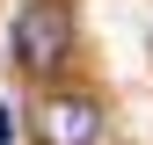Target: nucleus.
<instances>
[{
    "instance_id": "1",
    "label": "nucleus",
    "mask_w": 153,
    "mask_h": 145,
    "mask_svg": "<svg viewBox=\"0 0 153 145\" xmlns=\"http://www.w3.org/2000/svg\"><path fill=\"white\" fill-rule=\"evenodd\" d=\"M7 51H15L22 72H59L73 58V15H66V0H22Z\"/></svg>"
},
{
    "instance_id": "2",
    "label": "nucleus",
    "mask_w": 153,
    "mask_h": 145,
    "mask_svg": "<svg viewBox=\"0 0 153 145\" xmlns=\"http://www.w3.org/2000/svg\"><path fill=\"white\" fill-rule=\"evenodd\" d=\"M102 138V109L88 94H44L36 109V145H95Z\"/></svg>"
},
{
    "instance_id": "3",
    "label": "nucleus",
    "mask_w": 153,
    "mask_h": 145,
    "mask_svg": "<svg viewBox=\"0 0 153 145\" xmlns=\"http://www.w3.org/2000/svg\"><path fill=\"white\" fill-rule=\"evenodd\" d=\"M0 145H15V109H0Z\"/></svg>"
}]
</instances>
